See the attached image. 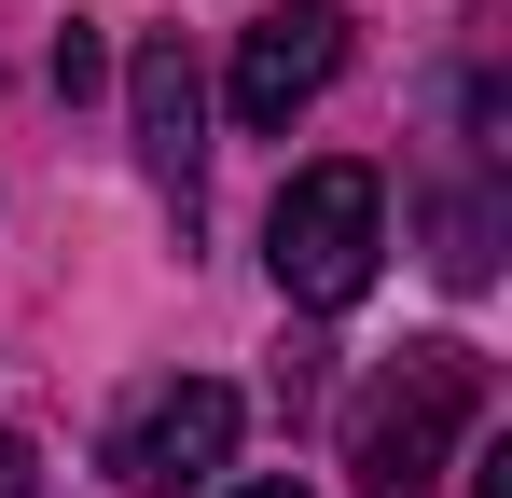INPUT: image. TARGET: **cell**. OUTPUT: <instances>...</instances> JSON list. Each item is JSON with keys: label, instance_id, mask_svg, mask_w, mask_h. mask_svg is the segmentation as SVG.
<instances>
[{"label": "cell", "instance_id": "1", "mask_svg": "<svg viewBox=\"0 0 512 498\" xmlns=\"http://www.w3.org/2000/svg\"><path fill=\"white\" fill-rule=\"evenodd\" d=\"M471 415H485V360H471L457 332H429V346H402V360L374 374V402H360V429H346V471H360L374 498H429L443 471H457Z\"/></svg>", "mask_w": 512, "mask_h": 498}, {"label": "cell", "instance_id": "8", "mask_svg": "<svg viewBox=\"0 0 512 498\" xmlns=\"http://www.w3.org/2000/svg\"><path fill=\"white\" fill-rule=\"evenodd\" d=\"M471 498H512V443H485V457H471Z\"/></svg>", "mask_w": 512, "mask_h": 498}, {"label": "cell", "instance_id": "4", "mask_svg": "<svg viewBox=\"0 0 512 498\" xmlns=\"http://www.w3.org/2000/svg\"><path fill=\"white\" fill-rule=\"evenodd\" d=\"M236 429H250V402H236L222 374H180V388H153V402L111 429V485H139V498H194V485H222Z\"/></svg>", "mask_w": 512, "mask_h": 498}, {"label": "cell", "instance_id": "3", "mask_svg": "<svg viewBox=\"0 0 512 498\" xmlns=\"http://www.w3.org/2000/svg\"><path fill=\"white\" fill-rule=\"evenodd\" d=\"M346 42H360V14L346 0H277V14H250L236 28V125L250 139H291V111H319L333 97V70H346Z\"/></svg>", "mask_w": 512, "mask_h": 498}, {"label": "cell", "instance_id": "7", "mask_svg": "<svg viewBox=\"0 0 512 498\" xmlns=\"http://www.w3.org/2000/svg\"><path fill=\"white\" fill-rule=\"evenodd\" d=\"M0 498H42V457L28 443H0Z\"/></svg>", "mask_w": 512, "mask_h": 498}, {"label": "cell", "instance_id": "6", "mask_svg": "<svg viewBox=\"0 0 512 498\" xmlns=\"http://www.w3.org/2000/svg\"><path fill=\"white\" fill-rule=\"evenodd\" d=\"M97 83H111V42L70 14V28H56V97H97Z\"/></svg>", "mask_w": 512, "mask_h": 498}, {"label": "cell", "instance_id": "9", "mask_svg": "<svg viewBox=\"0 0 512 498\" xmlns=\"http://www.w3.org/2000/svg\"><path fill=\"white\" fill-rule=\"evenodd\" d=\"M250 498H305V485H250Z\"/></svg>", "mask_w": 512, "mask_h": 498}, {"label": "cell", "instance_id": "2", "mask_svg": "<svg viewBox=\"0 0 512 498\" xmlns=\"http://www.w3.org/2000/svg\"><path fill=\"white\" fill-rule=\"evenodd\" d=\"M263 263H277V291L305 305V319H346L360 291H374V263H388V180L374 166H305L291 194H277V222H263Z\"/></svg>", "mask_w": 512, "mask_h": 498}, {"label": "cell", "instance_id": "5", "mask_svg": "<svg viewBox=\"0 0 512 498\" xmlns=\"http://www.w3.org/2000/svg\"><path fill=\"white\" fill-rule=\"evenodd\" d=\"M125 125H139V166L194 208V166H208V83H194V56H180V28H153V42L125 56Z\"/></svg>", "mask_w": 512, "mask_h": 498}]
</instances>
